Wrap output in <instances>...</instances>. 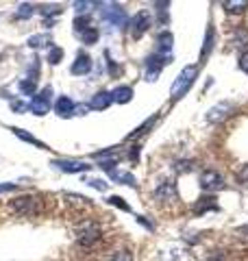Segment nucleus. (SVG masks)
Listing matches in <instances>:
<instances>
[{
    "label": "nucleus",
    "mask_w": 248,
    "mask_h": 261,
    "mask_svg": "<svg viewBox=\"0 0 248 261\" xmlns=\"http://www.w3.org/2000/svg\"><path fill=\"white\" fill-rule=\"evenodd\" d=\"M196 76H198V65H185V68L179 72V76H177V81H175V85H172V89H170L172 100H179V98L183 96L187 89L194 85Z\"/></svg>",
    "instance_id": "f257e3e1"
},
{
    "label": "nucleus",
    "mask_w": 248,
    "mask_h": 261,
    "mask_svg": "<svg viewBox=\"0 0 248 261\" xmlns=\"http://www.w3.org/2000/svg\"><path fill=\"white\" fill-rule=\"evenodd\" d=\"M11 209L24 218H33L41 211V200L35 198V196H20V198H15L11 202Z\"/></svg>",
    "instance_id": "f03ea898"
},
{
    "label": "nucleus",
    "mask_w": 248,
    "mask_h": 261,
    "mask_svg": "<svg viewBox=\"0 0 248 261\" xmlns=\"http://www.w3.org/2000/svg\"><path fill=\"white\" fill-rule=\"evenodd\" d=\"M151 24H153V18H151V13H148L146 9H142V11H137L133 18L129 20V33H131V37H135V39H139L144 35V33L151 29Z\"/></svg>",
    "instance_id": "7ed1b4c3"
},
{
    "label": "nucleus",
    "mask_w": 248,
    "mask_h": 261,
    "mask_svg": "<svg viewBox=\"0 0 248 261\" xmlns=\"http://www.w3.org/2000/svg\"><path fill=\"white\" fill-rule=\"evenodd\" d=\"M77 240L81 246H92V244L101 240V226L96 222H83L77 228Z\"/></svg>",
    "instance_id": "20e7f679"
},
{
    "label": "nucleus",
    "mask_w": 248,
    "mask_h": 261,
    "mask_svg": "<svg viewBox=\"0 0 248 261\" xmlns=\"http://www.w3.org/2000/svg\"><path fill=\"white\" fill-rule=\"evenodd\" d=\"M170 63V57H165V55H159V53H155L151 55L146 59V81H157L161 74V70L165 68V65Z\"/></svg>",
    "instance_id": "39448f33"
},
{
    "label": "nucleus",
    "mask_w": 248,
    "mask_h": 261,
    "mask_svg": "<svg viewBox=\"0 0 248 261\" xmlns=\"http://www.w3.org/2000/svg\"><path fill=\"white\" fill-rule=\"evenodd\" d=\"M198 185H201L203 192H218L225 187V178H222V174H218L216 170H205V172L198 176Z\"/></svg>",
    "instance_id": "423d86ee"
},
{
    "label": "nucleus",
    "mask_w": 248,
    "mask_h": 261,
    "mask_svg": "<svg viewBox=\"0 0 248 261\" xmlns=\"http://www.w3.org/2000/svg\"><path fill=\"white\" fill-rule=\"evenodd\" d=\"M51 94H53L51 87H46L44 92L35 94L33 100L29 102V109L35 113V116H44V113H48V109H51Z\"/></svg>",
    "instance_id": "0eeeda50"
},
{
    "label": "nucleus",
    "mask_w": 248,
    "mask_h": 261,
    "mask_svg": "<svg viewBox=\"0 0 248 261\" xmlns=\"http://www.w3.org/2000/svg\"><path fill=\"white\" fill-rule=\"evenodd\" d=\"M103 18H105L107 22H111L113 27H127V24H129L127 11H124L120 5H105Z\"/></svg>",
    "instance_id": "6e6552de"
},
{
    "label": "nucleus",
    "mask_w": 248,
    "mask_h": 261,
    "mask_svg": "<svg viewBox=\"0 0 248 261\" xmlns=\"http://www.w3.org/2000/svg\"><path fill=\"white\" fill-rule=\"evenodd\" d=\"M55 168H59L61 172H68V174H79V172H87L92 166H87L85 161H70V159H59V161H53Z\"/></svg>",
    "instance_id": "1a4fd4ad"
},
{
    "label": "nucleus",
    "mask_w": 248,
    "mask_h": 261,
    "mask_svg": "<svg viewBox=\"0 0 248 261\" xmlns=\"http://www.w3.org/2000/svg\"><path fill=\"white\" fill-rule=\"evenodd\" d=\"M89 70H92V57L85 55V53L77 55V59H74L72 68H70L72 74H74V76H83V74H87Z\"/></svg>",
    "instance_id": "9d476101"
},
{
    "label": "nucleus",
    "mask_w": 248,
    "mask_h": 261,
    "mask_svg": "<svg viewBox=\"0 0 248 261\" xmlns=\"http://www.w3.org/2000/svg\"><path fill=\"white\" fill-rule=\"evenodd\" d=\"M155 198L157 200H177L179 198V192H177V185L172 181H165L155 190Z\"/></svg>",
    "instance_id": "9b49d317"
},
{
    "label": "nucleus",
    "mask_w": 248,
    "mask_h": 261,
    "mask_svg": "<svg viewBox=\"0 0 248 261\" xmlns=\"http://www.w3.org/2000/svg\"><path fill=\"white\" fill-rule=\"evenodd\" d=\"M55 111H57V116H61V118H70V116L77 113V105H74L72 98L59 96V100H57V105H55Z\"/></svg>",
    "instance_id": "f8f14e48"
},
{
    "label": "nucleus",
    "mask_w": 248,
    "mask_h": 261,
    "mask_svg": "<svg viewBox=\"0 0 248 261\" xmlns=\"http://www.w3.org/2000/svg\"><path fill=\"white\" fill-rule=\"evenodd\" d=\"M231 111H233V107H231V105H227V102L216 105V107H211V109H209V113H207V120L216 124V122L227 120V118L231 116Z\"/></svg>",
    "instance_id": "ddd939ff"
},
{
    "label": "nucleus",
    "mask_w": 248,
    "mask_h": 261,
    "mask_svg": "<svg viewBox=\"0 0 248 261\" xmlns=\"http://www.w3.org/2000/svg\"><path fill=\"white\" fill-rule=\"evenodd\" d=\"M111 102H113L111 92H98V94L92 96V100H89V107L96 109V111H105V109H109Z\"/></svg>",
    "instance_id": "4468645a"
},
{
    "label": "nucleus",
    "mask_w": 248,
    "mask_h": 261,
    "mask_svg": "<svg viewBox=\"0 0 248 261\" xmlns=\"http://www.w3.org/2000/svg\"><path fill=\"white\" fill-rule=\"evenodd\" d=\"M172 42H175L172 33H170V31H161L159 37H157V53L170 57V53H172Z\"/></svg>",
    "instance_id": "2eb2a0df"
},
{
    "label": "nucleus",
    "mask_w": 248,
    "mask_h": 261,
    "mask_svg": "<svg viewBox=\"0 0 248 261\" xmlns=\"http://www.w3.org/2000/svg\"><path fill=\"white\" fill-rule=\"evenodd\" d=\"M111 98H113V102L127 105V102L133 100V87H129V85H120V87H115L113 92H111Z\"/></svg>",
    "instance_id": "dca6fc26"
},
{
    "label": "nucleus",
    "mask_w": 248,
    "mask_h": 261,
    "mask_svg": "<svg viewBox=\"0 0 248 261\" xmlns=\"http://www.w3.org/2000/svg\"><path fill=\"white\" fill-rule=\"evenodd\" d=\"M218 202L216 198H211V196H205V198H198V202L194 205V214H207V211H218Z\"/></svg>",
    "instance_id": "f3484780"
},
{
    "label": "nucleus",
    "mask_w": 248,
    "mask_h": 261,
    "mask_svg": "<svg viewBox=\"0 0 248 261\" xmlns=\"http://www.w3.org/2000/svg\"><path fill=\"white\" fill-rule=\"evenodd\" d=\"M222 9L227 13H244L248 9V3L246 0H225V3H222Z\"/></svg>",
    "instance_id": "a211bd4d"
},
{
    "label": "nucleus",
    "mask_w": 248,
    "mask_h": 261,
    "mask_svg": "<svg viewBox=\"0 0 248 261\" xmlns=\"http://www.w3.org/2000/svg\"><path fill=\"white\" fill-rule=\"evenodd\" d=\"M77 35H79V39H81L83 44L92 46V44H96V42H98V37H101V33H98V29H96V27H89V29H85V31L77 33Z\"/></svg>",
    "instance_id": "6ab92c4d"
},
{
    "label": "nucleus",
    "mask_w": 248,
    "mask_h": 261,
    "mask_svg": "<svg viewBox=\"0 0 248 261\" xmlns=\"http://www.w3.org/2000/svg\"><path fill=\"white\" fill-rule=\"evenodd\" d=\"M11 130H13V135H18V137H20V140H24V142H29V144H33V146H37V148H44V150L48 148V146H46V144H41L39 140H35V137H33L31 133H27V130H22V128H18V126H13Z\"/></svg>",
    "instance_id": "aec40b11"
},
{
    "label": "nucleus",
    "mask_w": 248,
    "mask_h": 261,
    "mask_svg": "<svg viewBox=\"0 0 248 261\" xmlns=\"http://www.w3.org/2000/svg\"><path fill=\"white\" fill-rule=\"evenodd\" d=\"M109 176L113 178V181H118V183L135 185V176H133V174H129V172H120L118 168H115V170H109Z\"/></svg>",
    "instance_id": "412c9836"
},
{
    "label": "nucleus",
    "mask_w": 248,
    "mask_h": 261,
    "mask_svg": "<svg viewBox=\"0 0 248 261\" xmlns=\"http://www.w3.org/2000/svg\"><path fill=\"white\" fill-rule=\"evenodd\" d=\"M155 122H157V116H153L151 120H148V122H144V124L142 126H139L137 130H135V133H131L129 137H127V140H137V137H142V135H146L148 133V130H151L153 128V124H155Z\"/></svg>",
    "instance_id": "4be33fe9"
},
{
    "label": "nucleus",
    "mask_w": 248,
    "mask_h": 261,
    "mask_svg": "<svg viewBox=\"0 0 248 261\" xmlns=\"http://www.w3.org/2000/svg\"><path fill=\"white\" fill-rule=\"evenodd\" d=\"M63 59V50L59 46H51V53H48V57H46V61L51 63V65H57Z\"/></svg>",
    "instance_id": "5701e85b"
},
{
    "label": "nucleus",
    "mask_w": 248,
    "mask_h": 261,
    "mask_svg": "<svg viewBox=\"0 0 248 261\" xmlns=\"http://www.w3.org/2000/svg\"><path fill=\"white\" fill-rule=\"evenodd\" d=\"M211 48H213V29L209 27V29H207V35H205V48H203L201 59H207V55L211 53Z\"/></svg>",
    "instance_id": "b1692460"
},
{
    "label": "nucleus",
    "mask_w": 248,
    "mask_h": 261,
    "mask_svg": "<svg viewBox=\"0 0 248 261\" xmlns=\"http://www.w3.org/2000/svg\"><path fill=\"white\" fill-rule=\"evenodd\" d=\"M35 85H37L35 81H31V79H24L22 83H20V92H22V94H27V96H31L33 92H35Z\"/></svg>",
    "instance_id": "393cba45"
},
{
    "label": "nucleus",
    "mask_w": 248,
    "mask_h": 261,
    "mask_svg": "<svg viewBox=\"0 0 248 261\" xmlns=\"http://www.w3.org/2000/svg\"><path fill=\"white\" fill-rule=\"evenodd\" d=\"M63 7H41V15L44 18H53V15H61Z\"/></svg>",
    "instance_id": "a878e982"
},
{
    "label": "nucleus",
    "mask_w": 248,
    "mask_h": 261,
    "mask_svg": "<svg viewBox=\"0 0 248 261\" xmlns=\"http://www.w3.org/2000/svg\"><path fill=\"white\" fill-rule=\"evenodd\" d=\"M109 205L118 207V209H122V211H129V214H131V205H127V202H124L120 196H111V198H109Z\"/></svg>",
    "instance_id": "bb28decb"
},
{
    "label": "nucleus",
    "mask_w": 248,
    "mask_h": 261,
    "mask_svg": "<svg viewBox=\"0 0 248 261\" xmlns=\"http://www.w3.org/2000/svg\"><path fill=\"white\" fill-rule=\"evenodd\" d=\"M33 11H35V7L33 5H20V9H18L15 15H18V18H31Z\"/></svg>",
    "instance_id": "cd10ccee"
},
{
    "label": "nucleus",
    "mask_w": 248,
    "mask_h": 261,
    "mask_svg": "<svg viewBox=\"0 0 248 261\" xmlns=\"http://www.w3.org/2000/svg\"><path fill=\"white\" fill-rule=\"evenodd\" d=\"M44 44H48V39L44 35H33V37H29V46L31 48H39V46H44Z\"/></svg>",
    "instance_id": "c85d7f7f"
},
{
    "label": "nucleus",
    "mask_w": 248,
    "mask_h": 261,
    "mask_svg": "<svg viewBox=\"0 0 248 261\" xmlns=\"http://www.w3.org/2000/svg\"><path fill=\"white\" fill-rule=\"evenodd\" d=\"M109 261H133V255L129 250H118Z\"/></svg>",
    "instance_id": "c756f323"
},
{
    "label": "nucleus",
    "mask_w": 248,
    "mask_h": 261,
    "mask_svg": "<svg viewBox=\"0 0 248 261\" xmlns=\"http://www.w3.org/2000/svg\"><path fill=\"white\" fill-rule=\"evenodd\" d=\"M237 183L242 185V187H248V163L237 172Z\"/></svg>",
    "instance_id": "7c9ffc66"
},
{
    "label": "nucleus",
    "mask_w": 248,
    "mask_h": 261,
    "mask_svg": "<svg viewBox=\"0 0 248 261\" xmlns=\"http://www.w3.org/2000/svg\"><path fill=\"white\" fill-rule=\"evenodd\" d=\"M74 7H77V13L79 15H85L89 11V7H96V3H77Z\"/></svg>",
    "instance_id": "2f4dec72"
},
{
    "label": "nucleus",
    "mask_w": 248,
    "mask_h": 261,
    "mask_svg": "<svg viewBox=\"0 0 248 261\" xmlns=\"http://www.w3.org/2000/svg\"><path fill=\"white\" fill-rule=\"evenodd\" d=\"M237 65H239V70L246 72V74H248V50L239 55V61H237Z\"/></svg>",
    "instance_id": "473e14b6"
},
{
    "label": "nucleus",
    "mask_w": 248,
    "mask_h": 261,
    "mask_svg": "<svg viewBox=\"0 0 248 261\" xmlns=\"http://www.w3.org/2000/svg\"><path fill=\"white\" fill-rule=\"evenodd\" d=\"M89 185L94 187V190H101V192H105L107 190V183L105 181H101V178H92V181H87Z\"/></svg>",
    "instance_id": "72a5a7b5"
},
{
    "label": "nucleus",
    "mask_w": 248,
    "mask_h": 261,
    "mask_svg": "<svg viewBox=\"0 0 248 261\" xmlns=\"http://www.w3.org/2000/svg\"><path fill=\"white\" fill-rule=\"evenodd\" d=\"M107 59H109V55H107ZM109 72H111V74L118 76V74H122V68H120V65L115 63V61H111V59H109Z\"/></svg>",
    "instance_id": "f704fd0d"
},
{
    "label": "nucleus",
    "mask_w": 248,
    "mask_h": 261,
    "mask_svg": "<svg viewBox=\"0 0 248 261\" xmlns=\"http://www.w3.org/2000/svg\"><path fill=\"white\" fill-rule=\"evenodd\" d=\"M15 190V183H0V194L5 192H13Z\"/></svg>",
    "instance_id": "c9c22d12"
},
{
    "label": "nucleus",
    "mask_w": 248,
    "mask_h": 261,
    "mask_svg": "<svg viewBox=\"0 0 248 261\" xmlns=\"http://www.w3.org/2000/svg\"><path fill=\"white\" fill-rule=\"evenodd\" d=\"M137 157H139V148H137V146H133V150H129V159L137 161Z\"/></svg>",
    "instance_id": "e433bc0d"
},
{
    "label": "nucleus",
    "mask_w": 248,
    "mask_h": 261,
    "mask_svg": "<svg viewBox=\"0 0 248 261\" xmlns=\"http://www.w3.org/2000/svg\"><path fill=\"white\" fill-rule=\"evenodd\" d=\"M13 109H15V111H22V109H27V105H22V102H13Z\"/></svg>",
    "instance_id": "4c0bfd02"
}]
</instances>
